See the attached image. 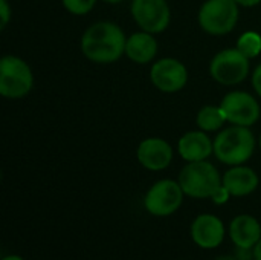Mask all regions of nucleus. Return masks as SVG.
I'll list each match as a JSON object with an SVG mask.
<instances>
[{
	"label": "nucleus",
	"instance_id": "1",
	"mask_svg": "<svg viewBox=\"0 0 261 260\" xmlns=\"http://www.w3.org/2000/svg\"><path fill=\"white\" fill-rule=\"evenodd\" d=\"M125 43L127 38L118 25L98 21L83 34L81 51L90 61L113 63L125 54Z\"/></svg>",
	"mask_w": 261,
	"mask_h": 260
},
{
	"label": "nucleus",
	"instance_id": "2",
	"mask_svg": "<svg viewBox=\"0 0 261 260\" xmlns=\"http://www.w3.org/2000/svg\"><path fill=\"white\" fill-rule=\"evenodd\" d=\"M255 149V138L245 126H232L222 130L214 139L216 156L229 166H240L248 161Z\"/></svg>",
	"mask_w": 261,
	"mask_h": 260
},
{
	"label": "nucleus",
	"instance_id": "3",
	"mask_svg": "<svg viewBox=\"0 0 261 260\" xmlns=\"http://www.w3.org/2000/svg\"><path fill=\"white\" fill-rule=\"evenodd\" d=\"M179 184L185 195L191 198H211L220 188V175L217 169L206 161L190 162L179 175Z\"/></svg>",
	"mask_w": 261,
	"mask_h": 260
},
{
	"label": "nucleus",
	"instance_id": "4",
	"mask_svg": "<svg viewBox=\"0 0 261 260\" xmlns=\"http://www.w3.org/2000/svg\"><path fill=\"white\" fill-rule=\"evenodd\" d=\"M239 20V3L236 0H206L199 11L202 29L211 35L231 32Z\"/></svg>",
	"mask_w": 261,
	"mask_h": 260
},
{
	"label": "nucleus",
	"instance_id": "5",
	"mask_svg": "<svg viewBox=\"0 0 261 260\" xmlns=\"http://www.w3.org/2000/svg\"><path fill=\"white\" fill-rule=\"evenodd\" d=\"M34 84L31 67L18 57L6 55L0 60V93L6 98L24 97Z\"/></svg>",
	"mask_w": 261,
	"mask_h": 260
},
{
	"label": "nucleus",
	"instance_id": "6",
	"mask_svg": "<svg viewBox=\"0 0 261 260\" xmlns=\"http://www.w3.org/2000/svg\"><path fill=\"white\" fill-rule=\"evenodd\" d=\"M210 72L213 78L223 86L239 84L249 74V58L237 48L225 49L213 58Z\"/></svg>",
	"mask_w": 261,
	"mask_h": 260
},
{
	"label": "nucleus",
	"instance_id": "7",
	"mask_svg": "<svg viewBox=\"0 0 261 260\" xmlns=\"http://www.w3.org/2000/svg\"><path fill=\"white\" fill-rule=\"evenodd\" d=\"M184 198V190L179 182L164 179L156 182L145 196V208L154 216H168L174 213Z\"/></svg>",
	"mask_w": 261,
	"mask_h": 260
},
{
	"label": "nucleus",
	"instance_id": "8",
	"mask_svg": "<svg viewBox=\"0 0 261 260\" xmlns=\"http://www.w3.org/2000/svg\"><path fill=\"white\" fill-rule=\"evenodd\" d=\"M132 14L142 31L158 34L170 25V8L165 0H133Z\"/></svg>",
	"mask_w": 261,
	"mask_h": 260
},
{
	"label": "nucleus",
	"instance_id": "9",
	"mask_svg": "<svg viewBox=\"0 0 261 260\" xmlns=\"http://www.w3.org/2000/svg\"><path fill=\"white\" fill-rule=\"evenodd\" d=\"M226 120L236 126L251 127L260 118V106L257 100L246 92H229L220 104Z\"/></svg>",
	"mask_w": 261,
	"mask_h": 260
},
{
	"label": "nucleus",
	"instance_id": "10",
	"mask_svg": "<svg viewBox=\"0 0 261 260\" xmlns=\"http://www.w3.org/2000/svg\"><path fill=\"white\" fill-rule=\"evenodd\" d=\"M151 83L162 92L174 93L185 87L188 81L187 67L176 58H162L150 70Z\"/></svg>",
	"mask_w": 261,
	"mask_h": 260
},
{
	"label": "nucleus",
	"instance_id": "11",
	"mask_svg": "<svg viewBox=\"0 0 261 260\" xmlns=\"http://www.w3.org/2000/svg\"><path fill=\"white\" fill-rule=\"evenodd\" d=\"M138 159L148 170H164L173 161V149L161 138H148L139 144Z\"/></svg>",
	"mask_w": 261,
	"mask_h": 260
},
{
	"label": "nucleus",
	"instance_id": "12",
	"mask_svg": "<svg viewBox=\"0 0 261 260\" xmlns=\"http://www.w3.org/2000/svg\"><path fill=\"white\" fill-rule=\"evenodd\" d=\"M191 234H193L194 242L199 247L216 248L223 241L225 228L219 218H216L213 215H202L193 222Z\"/></svg>",
	"mask_w": 261,
	"mask_h": 260
},
{
	"label": "nucleus",
	"instance_id": "13",
	"mask_svg": "<svg viewBox=\"0 0 261 260\" xmlns=\"http://www.w3.org/2000/svg\"><path fill=\"white\" fill-rule=\"evenodd\" d=\"M179 153L188 162L205 161L214 152V143L205 132H188L179 139Z\"/></svg>",
	"mask_w": 261,
	"mask_h": 260
},
{
	"label": "nucleus",
	"instance_id": "14",
	"mask_svg": "<svg viewBox=\"0 0 261 260\" xmlns=\"http://www.w3.org/2000/svg\"><path fill=\"white\" fill-rule=\"evenodd\" d=\"M158 52V41L150 32H136L127 38L125 43V54L127 57L138 63V64H145L150 63Z\"/></svg>",
	"mask_w": 261,
	"mask_h": 260
},
{
	"label": "nucleus",
	"instance_id": "15",
	"mask_svg": "<svg viewBox=\"0 0 261 260\" xmlns=\"http://www.w3.org/2000/svg\"><path fill=\"white\" fill-rule=\"evenodd\" d=\"M231 238L239 248L249 250L261 239V227L252 216L242 215L231 222Z\"/></svg>",
	"mask_w": 261,
	"mask_h": 260
},
{
	"label": "nucleus",
	"instance_id": "16",
	"mask_svg": "<svg viewBox=\"0 0 261 260\" xmlns=\"http://www.w3.org/2000/svg\"><path fill=\"white\" fill-rule=\"evenodd\" d=\"M232 196H246L258 185V176L249 167H234L228 170L222 182Z\"/></svg>",
	"mask_w": 261,
	"mask_h": 260
},
{
	"label": "nucleus",
	"instance_id": "17",
	"mask_svg": "<svg viewBox=\"0 0 261 260\" xmlns=\"http://www.w3.org/2000/svg\"><path fill=\"white\" fill-rule=\"evenodd\" d=\"M226 121L228 120H226L222 107H216V106H205V107H202L199 110V113H197V118H196L197 126L203 132H216Z\"/></svg>",
	"mask_w": 261,
	"mask_h": 260
},
{
	"label": "nucleus",
	"instance_id": "18",
	"mask_svg": "<svg viewBox=\"0 0 261 260\" xmlns=\"http://www.w3.org/2000/svg\"><path fill=\"white\" fill-rule=\"evenodd\" d=\"M237 49L249 60L255 58L261 52V37L257 32H245L237 41Z\"/></svg>",
	"mask_w": 261,
	"mask_h": 260
},
{
	"label": "nucleus",
	"instance_id": "19",
	"mask_svg": "<svg viewBox=\"0 0 261 260\" xmlns=\"http://www.w3.org/2000/svg\"><path fill=\"white\" fill-rule=\"evenodd\" d=\"M95 2L96 0H63V5L72 14L84 15L95 6Z\"/></svg>",
	"mask_w": 261,
	"mask_h": 260
},
{
	"label": "nucleus",
	"instance_id": "20",
	"mask_svg": "<svg viewBox=\"0 0 261 260\" xmlns=\"http://www.w3.org/2000/svg\"><path fill=\"white\" fill-rule=\"evenodd\" d=\"M0 18H2L0 28L3 29L11 20V8L8 5V0H0Z\"/></svg>",
	"mask_w": 261,
	"mask_h": 260
},
{
	"label": "nucleus",
	"instance_id": "21",
	"mask_svg": "<svg viewBox=\"0 0 261 260\" xmlns=\"http://www.w3.org/2000/svg\"><path fill=\"white\" fill-rule=\"evenodd\" d=\"M229 195H231V193H229V192L226 190V187L222 184V185H220V188H219V190H217L211 198H213V201H214L216 204H225V202L228 201Z\"/></svg>",
	"mask_w": 261,
	"mask_h": 260
},
{
	"label": "nucleus",
	"instance_id": "22",
	"mask_svg": "<svg viewBox=\"0 0 261 260\" xmlns=\"http://www.w3.org/2000/svg\"><path fill=\"white\" fill-rule=\"evenodd\" d=\"M252 86L255 89V92L261 97V64L257 66V69L254 70V75H252Z\"/></svg>",
	"mask_w": 261,
	"mask_h": 260
},
{
	"label": "nucleus",
	"instance_id": "23",
	"mask_svg": "<svg viewBox=\"0 0 261 260\" xmlns=\"http://www.w3.org/2000/svg\"><path fill=\"white\" fill-rule=\"evenodd\" d=\"M239 5H242V6H255V5H258L261 3V0H236Z\"/></svg>",
	"mask_w": 261,
	"mask_h": 260
},
{
	"label": "nucleus",
	"instance_id": "24",
	"mask_svg": "<svg viewBox=\"0 0 261 260\" xmlns=\"http://www.w3.org/2000/svg\"><path fill=\"white\" fill-rule=\"evenodd\" d=\"M254 256H255V259L261 260V239L258 241V244L255 245V250H254Z\"/></svg>",
	"mask_w": 261,
	"mask_h": 260
},
{
	"label": "nucleus",
	"instance_id": "25",
	"mask_svg": "<svg viewBox=\"0 0 261 260\" xmlns=\"http://www.w3.org/2000/svg\"><path fill=\"white\" fill-rule=\"evenodd\" d=\"M3 260H23L21 257H18V256H8V257H5Z\"/></svg>",
	"mask_w": 261,
	"mask_h": 260
},
{
	"label": "nucleus",
	"instance_id": "26",
	"mask_svg": "<svg viewBox=\"0 0 261 260\" xmlns=\"http://www.w3.org/2000/svg\"><path fill=\"white\" fill-rule=\"evenodd\" d=\"M217 260H237V259H234V257H231V256H223V257H219Z\"/></svg>",
	"mask_w": 261,
	"mask_h": 260
},
{
	"label": "nucleus",
	"instance_id": "27",
	"mask_svg": "<svg viewBox=\"0 0 261 260\" xmlns=\"http://www.w3.org/2000/svg\"><path fill=\"white\" fill-rule=\"evenodd\" d=\"M102 2H107V3H119L122 0H102Z\"/></svg>",
	"mask_w": 261,
	"mask_h": 260
},
{
	"label": "nucleus",
	"instance_id": "28",
	"mask_svg": "<svg viewBox=\"0 0 261 260\" xmlns=\"http://www.w3.org/2000/svg\"><path fill=\"white\" fill-rule=\"evenodd\" d=\"M260 147H261V136H260Z\"/></svg>",
	"mask_w": 261,
	"mask_h": 260
}]
</instances>
